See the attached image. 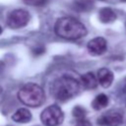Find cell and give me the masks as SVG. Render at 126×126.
Instances as JSON below:
<instances>
[{"instance_id": "obj_7", "label": "cell", "mask_w": 126, "mask_h": 126, "mask_svg": "<svg viewBox=\"0 0 126 126\" xmlns=\"http://www.w3.org/2000/svg\"><path fill=\"white\" fill-rule=\"evenodd\" d=\"M87 48L90 52V54L92 55H101L102 53H104L106 51L107 48V42L103 37H94L93 39H91L88 42Z\"/></svg>"}, {"instance_id": "obj_17", "label": "cell", "mask_w": 126, "mask_h": 126, "mask_svg": "<svg viewBox=\"0 0 126 126\" xmlns=\"http://www.w3.org/2000/svg\"><path fill=\"white\" fill-rule=\"evenodd\" d=\"M1 92H2V88H1V86H0V94H1Z\"/></svg>"}, {"instance_id": "obj_19", "label": "cell", "mask_w": 126, "mask_h": 126, "mask_svg": "<svg viewBox=\"0 0 126 126\" xmlns=\"http://www.w3.org/2000/svg\"><path fill=\"white\" fill-rule=\"evenodd\" d=\"M121 1H126V0H121Z\"/></svg>"}, {"instance_id": "obj_11", "label": "cell", "mask_w": 126, "mask_h": 126, "mask_svg": "<svg viewBox=\"0 0 126 126\" xmlns=\"http://www.w3.org/2000/svg\"><path fill=\"white\" fill-rule=\"evenodd\" d=\"M12 119L18 123H28L29 121L32 120V113L29 109L23 107L18 109L12 115Z\"/></svg>"}, {"instance_id": "obj_15", "label": "cell", "mask_w": 126, "mask_h": 126, "mask_svg": "<svg viewBox=\"0 0 126 126\" xmlns=\"http://www.w3.org/2000/svg\"><path fill=\"white\" fill-rule=\"evenodd\" d=\"M75 126H92V123L89 120L83 118V119H78V122L76 123Z\"/></svg>"}, {"instance_id": "obj_10", "label": "cell", "mask_w": 126, "mask_h": 126, "mask_svg": "<svg viewBox=\"0 0 126 126\" xmlns=\"http://www.w3.org/2000/svg\"><path fill=\"white\" fill-rule=\"evenodd\" d=\"M98 19L101 23L109 24V23H112L116 20V14L111 8L105 7V8H102V9L99 10Z\"/></svg>"}, {"instance_id": "obj_12", "label": "cell", "mask_w": 126, "mask_h": 126, "mask_svg": "<svg viewBox=\"0 0 126 126\" xmlns=\"http://www.w3.org/2000/svg\"><path fill=\"white\" fill-rule=\"evenodd\" d=\"M108 104V97L106 94H97L94 99L93 100L92 102V106L94 109L95 110H99V109H102L104 108L106 105Z\"/></svg>"}, {"instance_id": "obj_5", "label": "cell", "mask_w": 126, "mask_h": 126, "mask_svg": "<svg viewBox=\"0 0 126 126\" xmlns=\"http://www.w3.org/2000/svg\"><path fill=\"white\" fill-rule=\"evenodd\" d=\"M30 13L24 9L13 10L7 18V25L11 29H20L25 27L30 21Z\"/></svg>"}, {"instance_id": "obj_8", "label": "cell", "mask_w": 126, "mask_h": 126, "mask_svg": "<svg viewBox=\"0 0 126 126\" xmlns=\"http://www.w3.org/2000/svg\"><path fill=\"white\" fill-rule=\"evenodd\" d=\"M97 80L101 87L108 88L113 82V73L107 68H101L97 71Z\"/></svg>"}, {"instance_id": "obj_6", "label": "cell", "mask_w": 126, "mask_h": 126, "mask_svg": "<svg viewBox=\"0 0 126 126\" xmlns=\"http://www.w3.org/2000/svg\"><path fill=\"white\" fill-rule=\"evenodd\" d=\"M122 120H123V116L121 113L114 111V110H110V111L102 114L97 119V122H98V124H101V125L119 126L122 123Z\"/></svg>"}, {"instance_id": "obj_14", "label": "cell", "mask_w": 126, "mask_h": 126, "mask_svg": "<svg viewBox=\"0 0 126 126\" xmlns=\"http://www.w3.org/2000/svg\"><path fill=\"white\" fill-rule=\"evenodd\" d=\"M47 0H25L26 3L32 5V6H42L46 3Z\"/></svg>"}, {"instance_id": "obj_18", "label": "cell", "mask_w": 126, "mask_h": 126, "mask_svg": "<svg viewBox=\"0 0 126 126\" xmlns=\"http://www.w3.org/2000/svg\"><path fill=\"white\" fill-rule=\"evenodd\" d=\"M125 30H126V24H125Z\"/></svg>"}, {"instance_id": "obj_3", "label": "cell", "mask_w": 126, "mask_h": 126, "mask_svg": "<svg viewBox=\"0 0 126 126\" xmlns=\"http://www.w3.org/2000/svg\"><path fill=\"white\" fill-rule=\"evenodd\" d=\"M18 98L25 105L37 107L44 102L45 94L43 89L39 85L28 83L19 90Z\"/></svg>"}, {"instance_id": "obj_9", "label": "cell", "mask_w": 126, "mask_h": 126, "mask_svg": "<svg viewBox=\"0 0 126 126\" xmlns=\"http://www.w3.org/2000/svg\"><path fill=\"white\" fill-rule=\"evenodd\" d=\"M80 83L85 89L92 90V89H94L97 86L98 80H97V77H95V75L94 73L88 72V73L81 76Z\"/></svg>"}, {"instance_id": "obj_16", "label": "cell", "mask_w": 126, "mask_h": 126, "mask_svg": "<svg viewBox=\"0 0 126 126\" xmlns=\"http://www.w3.org/2000/svg\"><path fill=\"white\" fill-rule=\"evenodd\" d=\"M2 33V28H1V26H0V34Z\"/></svg>"}, {"instance_id": "obj_13", "label": "cell", "mask_w": 126, "mask_h": 126, "mask_svg": "<svg viewBox=\"0 0 126 126\" xmlns=\"http://www.w3.org/2000/svg\"><path fill=\"white\" fill-rule=\"evenodd\" d=\"M86 113H87L86 109H85L84 107L80 106V105L75 106L74 109H73V115H74L76 118H78V119H83V118H85Z\"/></svg>"}, {"instance_id": "obj_1", "label": "cell", "mask_w": 126, "mask_h": 126, "mask_svg": "<svg viewBox=\"0 0 126 126\" xmlns=\"http://www.w3.org/2000/svg\"><path fill=\"white\" fill-rule=\"evenodd\" d=\"M80 88L81 83L79 81L71 76L64 75L52 83L50 92L53 97H55L57 100L66 101L77 95L80 92Z\"/></svg>"}, {"instance_id": "obj_4", "label": "cell", "mask_w": 126, "mask_h": 126, "mask_svg": "<svg viewBox=\"0 0 126 126\" xmlns=\"http://www.w3.org/2000/svg\"><path fill=\"white\" fill-rule=\"evenodd\" d=\"M40 120L45 126H58L64 120V113L58 105L51 104L42 110Z\"/></svg>"}, {"instance_id": "obj_2", "label": "cell", "mask_w": 126, "mask_h": 126, "mask_svg": "<svg viewBox=\"0 0 126 126\" xmlns=\"http://www.w3.org/2000/svg\"><path fill=\"white\" fill-rule=\"evenodd\" d=\"M55 33L65 39H79L87 34V29L80 21L72 17H63L56 21Z\"/></svg>"}]
</instances>
